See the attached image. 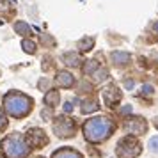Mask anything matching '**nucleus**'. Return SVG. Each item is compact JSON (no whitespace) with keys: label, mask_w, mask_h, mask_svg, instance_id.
<instances>
[{"label":"nucleus","mask_w":158,"mask_h":158,"mask_svg":"<svg viewBox=\"0 0 158 158\" xmlns=\"http://www.w3.org/2000/svg\"><path fill=\"white\" fill-rule=\"evenodd\" d=\"M142 94H153V87L151 85H144L142 87Z\"/></svg>","instance_id":"nucleus-23"},{"label":"nucleus","mask_w":158,"mask_h":158,"mask_svg":"<svg viewBox=\"0 0 158 158\" xmlns=\"http://www.w3.org/2000/svg\"><path fill=\"white\" fill-rule=\"evenodd\" d=\"M34 100L29 94H23L20 91H9L4 94V108L11 117L15 119H23L32 112Z\"/></svg>","instance_id":"nucleus-2"},{"label":"nucleus","mask_w":158,"mask_h":158,"mask_svg":"<svg viewBox=\"0 0 158 158\" xmlns=\"http://www.w3.org/2000/svg\"><path fill=\"white\" fill-rule=\"evenodd\" d=\"M59 100H60V96H59V91H48V93L44 94V105H48V108H53L55 105H59Z\"/></svg>","instance_id":"nucleus-12"},{"label":"nucleus","mask_w":158,"mask_h":158,"mask_svg":"<svg viewBox=\"0 0 158 158\" xmlns=\"http://www.w3.org/2000/svg\"><path fill=\"white\" fill-rule=\"evenodd\" d=\"M0 158H2V156H0Z\"/></svg>","instance_id":"nucleus-28"},{"label":"nucleus","mask_w":158,"mask_h":158,"mask_svg":"<svg viewBox=\"0 0 158 158\" xmlns=\"http://www.w3.org/2000/svg\"><path fill=\"white\" fill-rule=\"evenodd\" d=\"M53 131L60 139H69V137L75 135L77 124H75L73 119L66 117V115H60V117H55V121H53Z\"/></svg>","instance_id":"nucleus-5"},{"label":"nucleus","mask_w":158,"mask_h":158,"mask_svg":"<svg viewBox=\"0 0 158 158\" xmlns=\"http://www.w3.org/2000/svg\"><path fill=\"white\" fill-rule=\"evenodd\" d=\"M0 148L6 158H29V153L32 149L27 137L20 131L6 135L0 142Z\"/></svg>","instance_id":"nucleus-3"},{"label":"nucleus","mask_w":158,"mask_h":158,"mask_svg":"<svg viewBox=\"0 0 158 158\" xmlns=\"http://www.w3.org/2000/svg\"><path fill=\"white\" fill-rule=\"evenodd\" d=\"M110 59H112V62H114L115 66H124L130 62V59H131V55H130L128 52H112V55H110Z\"/></svg>","instance_id":"nucleus-11"},{"label":"nucleus","mask_w":158,"mask_h":158,"mask_svg":"<svg viewBox=\"0 0 158 158\" xmlns=\"http://www.w3.org/2000/svg\"><path fill=\"white\" fill-rule=\"evenodd\" d=\"M98 68H100V64H98L96 60H87L85 66H84V73L91 77V75H93V73L96 71V69H98Z\"/></svg>","instance_id":"nucleus-19"},{"label":"nucleus","mask_w":158,"mask_h":158,"mask_svg":"<svg viewBox=\"0 0 158 158\" xmlns=\"http://www.w3.org/2000/svg\"><path fill=\"white\" fill-rule=\"evenodd\" d=\"M153 29H155V30L158 32V23H155V25H153Z\"/></svg>","instance_id":"nucleus-26"},{"label":"nucleus","mask_w":158,"mask_h":158,"mask_svg":"<svg viewBox=\"0 0 158 158\" xmlns=\"http://www.w3.org/2000/svg\"><path fill=\"white\" fill-rule=\"evenodd\" d=\"M142 153V144L137 140L133 135L123 137L115 146V155L117 158H137Z\"/></svg>","instance_id":"nucleus-4"},{"label":"nucleus","mask_w":158,"mask_h":158,"mask_svg":"<svg viewBox=\"0 0 158 158\" xmlns=\"http://www.w3.org/2000/svg\"><path fill=\"white\" fill-rule=\"evenodd\" d=\"M94 46V37H82L78 41V50L80 52H89Z\"/></svg>","instance_id":"nucleus-15"},{"label":"nucleus","mask_w":158,"mask_h":158,"mask_svg":"<svg viewBox=\"0 0 158 158\" xmlns=\"http://www.w3.org/2000/svg\"><path fill=\"white\" fill-rule=\"evenodd\" d=\"M101 96H103V101H105L107 107H115V105L121 101V91H119V87L114 85V84H110V85L105 87L103 93H101Z\"/></svg>","instance_id":"nucleus-8"},{"label":"nucleus","mask_w":158,"mask_h":158,"mask_svg":"<svg viewBox=\"0 0 158 158\" xmlns=\"http://www.w3.org/2000/svg\"><path fill=\"white\" fill-rule=\"evenodd\" d=\"M91 77H93L94 82H103V80L108 77V71H107V69H103V68H98V69H96Z\"/></svg>","instance_id":"nucleus-18"},{"label":"nucleus","mask_w":158,"mask_h":158,"mask_svg":"<svg viewBox=\"0 0 158 158\" xmlns=\"http://www.w3.org/2000/svg\"><path fill=\"white\" fill-rule=\"evenodd\" d=\"M100 105H98V101L96 100H85L82 103V112L84 114H89V112H94V110H98Z\"/></svg>","instance_id":"nucleus-14"},{"label":"nucleus","mask_w":158,"mask_h":158,"mask_svg":"<svg viewBox=\"0 0 158 158\" xmlns=\"http://www.w3.org/2000/svg\"><path fill=\"white\" fill-rule=\"evenodd\" d=\"M22 48H23V52H27V53H30V55H34L36 50H37L36 43H34V41H30V39H23V41H22Z\"/></svg>","instance_id":"nucleus-17"},{"label":"nucleus","mask_w":158,"mask_h":158,"mask_svg":"<svg viewBox=\"0 0 158 158\" xmlns=\"http://www.w3.org/2000/svg\"><path fill=\"white\" fill-rule=\"evenodd\" d=\"M62 60H64V64L71 66V68H77V66L82 62V60H80V55H78V53H71V52L64 53V55H62Z\"/></svg>","instance_id":"nucleus-13"},{"label":"nucleus","mask_w":158,"mask_h":158,"mask_svg":"<svg viewBox=\"0 0 158 158\" xmlns=\"http://www.w3.org/2000/svg\"><path fill=\"white\" fill-rule=\"evenodd\" d=\"M156 128H158V124H156Z\"/></svg>","instance_id":"nucleus-27"},{"label":"nucleus","mask_w":158,"mask_h":158,"mask_svg":"<svg viewBox=\"0 0 158 158\" xmlns=\"http://www.w3.org/2000/svg\"><path fill=\"white\" fill-rule=\"evenodd\" d=\"M64 112H73V101H66L64 103Z\"/></svg>","instance_id":"nucleus-22"},{"label":"nucleus","mask_w":158,"mask_h":158,"mask_svg":"<svg viewBox=\"0 0 158 158\" xmlns=\"http://www.w3.org/2000/svg\"><path fill=\"white\" fill-rule=\"evenodd\" d=\"M7 128V117H6V114H4V110L0 108V131L2 130Z\"/></svg>","instance_id":"nucleus-20"},{"label":"nucleus","mask_w":158,"mask_h":158,"mask_svg":"<svg viewBox=\"0 0 158 158\" xmlns=\"http://www.w3.org/2000/svg\"><path fill=\"white\" fill-rule=\"evenodd\" d=\"M15 30L20 36H30V27H29V23H25V22H16Z\"/></svg>","instance_id":"nucleus-16"},{"label":"nucleus","mask_w":158,"mask_h":158,"mask_svg":"<svg viewBox=\"0 0 158 158\" xmlns=\"http://www.w3.org/2000/svg\"><path fill=\"white\" fill-rule=\"evenodd\" d=\"M52 158H84L82 153H78L77 149H71V148H60V149L53 151Z\"/></svg>","instance_id":"nucleus-10"},{"label":"nucleus","mask_w":158,"mask_h":158,"mask_svg":"<svg viewBox=\"0 0 158 158\" xmlns=\"http://www.w3.org/2000/svg\"><path fill=\"white\" fill-rule=\"evenodd\" d=\"M124 85L128 87V89H131V87H133V80H126V82H124Z\"/></svg>","instance_id":"nucleus-25"},{"label":"nucleus","mask_w":158,"mask_h":158,"mask_svg":"<svg viewBox=\"0 0 158 158\" xmlns=\"http://www.w3.org/2000/svg\"><path fill=\"white\" fill-rule=\"evenodd\" d=\"M25 137L29 140L30 148H34V149H39V148H43V146L48 144V137L44 135V131L39 128H30Z\"/></svg>","instance_id":"nucleus-7"},{"label":"nucleus","mask_w":158,"mask_h":158,"mask_svg":"<svg viewBox=\"0 0 158 158\" xmlns=\"http://www.w3.org/2000/svg\"><path fill=\"white\" fill-rule=\"evenodd\" d=\"M124 130H126L128 133H131L133 137L142 135V133L148 131V123H146L144 117H130V119L124 121Z\"/></svg>","instance_id":"nucleus-6"},{"label":"nucleus","mask_w":158,"mask_h":158,"mask_svg":"<svg viewBox=\"0 0 158 158\" xmlns=\"http://www.w3.org/2000/svg\"><path fill=\"white\" fill-rule=\"evenodd\" d=\"M55 84H57L59 87H62V89H69V87L75 84V77H73L69 71L60 69V71H57V75H55Z\"/></svg>","instance_id":"nucleus-9"},{"label":"nucleus","mask_w":158,"mask_h":158,"mask_svg":"<svg viewBox=\"0 0 158 158\" xmlns=\"http://www.w3.org/2000/svg\"><path fill=\"white\" fill-rule=\"evenodd\" d=\"M130 112H131V107H130V105H126V107L121 108V114H130Z\"/></svg>","instance_id":"nucleus-24"},{"label":"nucleus","mask_w":158,"mask_h":158,"mask_svg":"<svg viewBox=\"0 0 158 158\" xmlns=\"http://www.w3.org/2000/svg\"><path fill=\"white\" fill-rule=\"evenodd\" d=\"M149 149L153 153H158V137H153L149 140Z\"/></svg>","instance_id":"nucleus-21"},{"label":"nucleus","mask_w":158,"mask_h":158,"mask_svg":"<svg viewBox=\"0 0 158 158\" xmlns=\"http://www.w3.org/2000/svg\"><path fill=\"white\" fill-rule=\"evenodd\" d=\"M114 130H115V123L110 117H107V115L91 117L82 126V131H84L85 140L91 144H100L103 140H107L108 137L114 133Z\"/></svg>","instance_id":"nucleus-1"},{"label":"nucleus","mask_w":158,"mask_h":158,"mask_svg":"<svg viewBox=\"0 0 158 158\" xmlns=\"http://www.w3.org/2000/svg\"><path fill=\"white\" fill-rule=\"evenodd\" d=\"M39 158H41V156H39Z\"/></svg>","instance_id":"nucleus-29"}]
</instances>
